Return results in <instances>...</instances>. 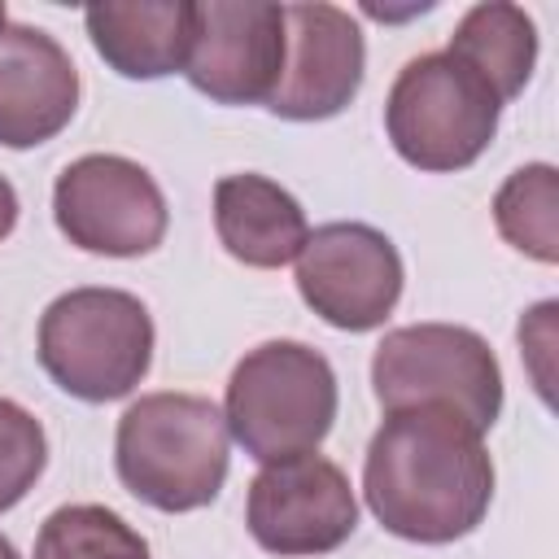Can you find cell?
Returning <instances> with one entry per match:
<instances>
[{
    "instance_id": "6da1fadb",
    "label": "cell",
    "mask_w": 559,
    "mask_h": 559,
    "mask_svg": "<svg viewBox=\"0 0 559 559\" xmlns=\"http://www.w3.org/2000/svg\"><path fill=\"white\" fill-rule=\"evenodd\" d=\"M362 498L402 542L445 546L476 533L493 502L485 432L450 411H393L367 445Z\"/></svg>"
},
{
    "instance_id": "7a4b0ae2",
    "label": "cell",
    "mask_w": 559,
    "mask_h": 559,
    "mask_svg": "<svg viewBox=\"0 0 559 559\" xmlns=\"http://www.w3.org/2000/svg\"><path fill=\"white\" fill-rule=\"evenodd\" d=\"M231 432L201 393H144L114 432V467L144 507L183 515L210 507L227 480Z\"/></svg>"
},
{
    "instance_id": "3957f363",
    "label": "cell",
    "mask_w": 559,
    "mask_h": 559,
    "mask_svg": "<svg viewBox=\"0 0 559 559\" xmlns=\"http://www.w3.org/2000/svg\"><path fill=\"white\" fill-rule=\"evenodd\" d=\"M35 358L48 380L79 402L127 397L153 362V314L127 288H70L39 314Z\"/></svg>"
},
{
    "instance_id": "277c9868",
    "label": "cell",
    "mask_w": 559,
    "mask_h": 559,
    "mask_svg": "<svg viewBox=\"0 0 559 559\" xmlns=\"http://www.w3.org/2000/svg\"><path fill=\"white\" fill-rule=\"evenodd\" d=\"M336 371L319 349L301 341H262L231 367L223 419L249 459L275 463L319 450L336 424Z\"/></svg>"
},
{
    "instance_id": "5b68a950",
    "label": "cell",
    "mask_w": 559,
    "mask_h": 559,
    "mask_svg": "<svg viewBox=\"0 0 559 559\" xmlns=\"http://www.w3.org/2000/svg\"><path fill=\"white\" fill-rule=\"evenodd\" d=\"M498 118L502 100L445 48L411 57L384 96L389 144L406 166L428 175H454L480 162L498 135Z\"/></svg>"
},
{
    "instance_id": "8992f818",
    "label": "cell",
    "mask_w": 559,
    "mask_h": 559,
    "mask_svg": "<svg viewBox=\"0 0 559 559\" xmlns=\"http://www.w3.org/2000/svg\"><path fill=\"white\" fill-rule=\"evenodd\" d=\"M376 402L393 411H450L476 432L502 415V367L489 341L459 323H406L371 354Z\"/></svg>"
},
{
    "instance_id": "52a82bcc",
    "label": "cell",
    "mask_w": 559,
    "mask_h": 559,
    "mask_svg": "<svg viewBox=\"0 0 559 559\" xmlns=\"http://www.w3.org/2000/svg\"><path fill=\"white\" fill-rule=\"evenodd\" d=\"M52 218L61 236L100 258H140L166 240L170 210L157 179L118 153H87L52 183Z\"/></svg>"
},
{
    "instance_id": "ba28073f",
    "label": "cell",
    "mask_w": 559,
    "mask_h": 559,
    "mask_svg": "<svg viewBox=\"0 0 559 559\" xmlns=\"http://www.w3.org/2000/svg\"><path fill=\"white\" fill-rule=\"evenodd\" d=\"M245 528L266 555L280 559L332 555L358 528V498L349 476L314 450L275 459L249 480Z\"/></svg>"
},
{
    "instance_id": "9c48e42d",
    "label": "cell",
    "mask_w": 559,
    "mask_h": 559,
    "mask_svg": "<svg viewBox=\"0 0 559 559\" xmlns=\"http://www.w3.org/2000/svg\"><path fill=\"white\" fill-rule=\"evenodd\" d=\"M402 284V253L371 223H323L297 253V293L336 332L380 328L393 314Z\"/></svg>"
},
{
    "instance_id": "30bf717a",
    "label": "cell",
    "mask_w": 559,
    "mask_h": 559,
    "mask_svg": "<svg viewBox=\"0 0 559 559\" xmlns=\"http://www.w3.org/2000/svg\"><path fill=\"white\" fill-rule=\"evenodd\" d=\"M367 74L362 26L336 4H284V70L266 100L275 118L323 122L349 109Z\"/></svg>"
},
{
    "instance_id": "8fae6325",
    "label": "cell",
    "mask_w": 559,
    "mask_h": 559,
    "mask_svg": "<svg viewBox=\"0 0 559 559\" xmlns=\"http://www.w3.org/2000/svg\"><path fill=\"white\" fill-rule=\"evenodd\" d=\"M284 70V4L205 0L188 52V83L214 105H266Z\"/></svg>"
},
{
    "instance_id": "7c38bea8",
    "label": "cell",
    "mask_w": 559,
    "mask_h": 559,
    "mask_svg": "<svg viewBox=\"0 0 559 559\" xmlns=\"http://www.w3.org/2000/svg\"><path fill=\"white\" fill-rule=\"evenodd\" d=\"M79 109V70L70 52L39 26L9 22L0 31V144L35 148L70 127Z\"/></svg>"
},
{
    "instance_id": "4fadbf2b",
    "label": "cell",
    "mask_w": 559,
    "mask_h": 559,
    "mask_svg": "<svg viewBox=\"0 0 559 559\" xmlns=\"http://www.w3.org/2000/svg\"><path fill=\"white\" fill-rule=\"evenodd\" d=\"M100 61L122 79H166L188 66L197 4L188 0H105L83 9Z\"/></svg>"
},
{
    "instance_id": "5bb4252c",
    "label": "cell",
    "mask_w": 559,
    "mask_h": 559,
    "mask_svg": "<svg viewBox=\"0 0 559 559\" xmlns=\"http://www.w3.org/2000/svg\"><path fill=\"white\" fill-rule=\"evenodd\" d=\"M214 231L236 262L275 271L297 262L310 236V223L301 201L288 188L245 170V175H223L214 183Z\"/></svg>"
},
{
    "instance_id": "9a60e30c",
    "label": "cell",
    "mask_w": 559,
    "mask_h": 559,
    "mask_svg": "<svg viewBox=\"0 0 559 559\" xmlns=\"http://www.w3.org/2000/svg\"><path fill=\"white\" fill-rule=\"evenodd\" d=\"M445 52L459 57L467 70H476L489 83V92L507 105L533 79V66H537V26H533V17L520 4L485 0V4H472L459 17Z\"/></svg>"
},
{
    "instance_id": "2e32d148",
    "label": "cell",
    "mask_w": 559,
    "mask_h": 559,
    "mask_svg": "<svg viewBox=\"0 0 559 559\" xmlns=\"http://www.w3.org/2000/svg\"><path fill=\"white\" fill-rule=\"evenodd\" d=\"M493 223H498V236L515 253L555 266L559 262V175L555 166L528 162L511 170L493 197Z\"/></svg>"
},
{
    "instance_id": "e0dca14e",
    "label": "cell",
    "mask_w": 559,
    "mask_h": 559,
    "mask_svg": "<svg viewBox=\"0 0 559 559\" xmlns=\"http://www.w3.org/2000/svg\"><path fill=\"white\" fill-rule=\"evenodd\" d=\"M31 559H148V542L118 511L70 502L39 524Z\"/></svg>"
},
{
    "instance_id": "ac0fdd59",
    "label": "cell",
    "mask_w": 559,
    "mask_h": 559,
    "mask_svg": "<svg viewBox=\"0 0 559 559\" xmlns=\"http://www.w3.org/2000/svg\"><path fill=\"white\" fill-rule=\"evenodd\" d=\"M44 463H48L44 424L26 406L0 397V511L17 507L35 489Z\"/></svg>"
},
{
    "instance_id": "d6986e66",
    "label": "cell",
    "mask_w": 559,
    "mask_h": 559,
    "mask_svg": "<svg viewBox=\"0 0 559 559\" xmlns=\"http://www.w3.org/2000/svg\"><path fill=\"white\" fill-rule=\"evenodd\" d=\"M17 210H22V205H17V192H13V183L0 175V240L17 227Z\"/></svg>"
},
{
    "instance_id": "ffe728a7",
    "label": "cell",
    "mask_w": 559,
    "mask_h": 559,
    "mask_svg": "<svg viewBox=\"0 0 559 559\" xmlns=\"http://www.w3.org/2000/svg\"><path fill=\"white\" fill-rule=\"evenodd\" d=\"M0 559H22V555H17V546H13L4 533H0Z\"/></svg>"
},
{
    "instance_id": "44dd1931",
    "label": "cell",
    "mask_w": 559,
    "mask_h": 559,
    "mask_svg": "<svg viewBox=\"0 0 559 559\" xmlns=\"http://www.w3.org/2000/svg\"><path fill=\"white\" fill-rule=\"evenodd\" d=\"M4 26H9V13H4V4H0V31H4Z\"/></svg>"
}]
</instances>
